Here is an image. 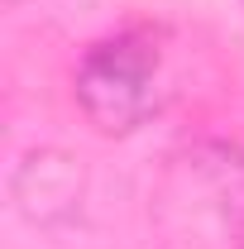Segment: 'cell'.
<instances>
[{
    "mask_svg": "<svg viewBox=\"0 0 244 249\" xmlns=\"http://www.w3.org/2000/svg\"><path fill=\"white\" fill-rule=\"evenodd\" d=\"M158 101V48L144 34L91 43L77 62V106L101 134H129Z\"/></svg>",
    "mask_w": 244,
    "mask_h": 249,
    "instance_id": "1",
    "label": "cell"
},
{
    "mask_svg": "<svg viewBox=\"0 0 244 249\" xmlns=\"http://www.w3.org/2000/svg\"><path fill=\"white\" fill-rule=\"evenodd\" d=\"M82 196V168L77 158L58 154V149H38L19 163L15 173V201L29 220H58L77 206Z\"/></svg>",
    "mask_w": 244,
    "mask_h": 249,
    "instance_id": "2",
    "label": "cell"
}]
</instances>
